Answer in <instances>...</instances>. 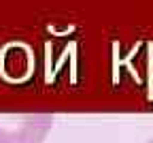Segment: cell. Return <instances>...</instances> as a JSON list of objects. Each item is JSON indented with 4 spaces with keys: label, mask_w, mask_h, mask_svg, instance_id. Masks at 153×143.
Returning a JSON list of instances; mask_svg holds the SVG:
<instances>
[{
    "label": "cell",
    "mask_w": 153,
    "mask_h": 143,
    "mask_svg": "<svg viewBox=\"0 0 153 143\" xmlns=\"http://www.w3.org/2000/svg\"><path fill=\"white\" fill-rule=\"evenodd\" d=\"M51 128L49 113H0V143H43Z\"/></svg>",
    "instance_id": "1"
},
{
    "label": "cell",
    "mask_w": 153,
    "mask_h": 143,
    "mask_svg": "<svg viewBox=\"0 0 153 143\" xmlns=\"http://www.w3.org/2000/svg\"><path fill=\"white\" fill-rule=\"evenodd\" d=\"M147 143H153V139H149V141H147Z\"/></svg>",
    "instance_id": "2"
}]
</instances>
